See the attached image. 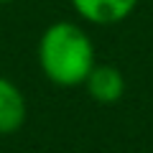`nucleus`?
<instances>
[{"label":"nucleus","instance_id":"2","mask_svg":"<svg viewBox=\"0 0 153 153\" xmlns=\"http://www.w3.org/2000/svg\"><path fill=\"white\" fill-rule=\"evenodd\" d=\"M140 0H71V5L84 21L97 26L120 23L138 8Z\"/></svg>","mask_w":153,"mask_h":153},{"label":"nucleus","instance_id":"1","mask_svg":"<svg viewBox=\"0 0 153 153\" xmlns=\"http://www.w3.org/2000/svg\"><path fill=\"white\" fill-rule=\"evenodd\" d=\"M38 64L41 71L56 87H76L84 84L92 71L94 46L84 28L69 21H56L38 38Z\"/></svg>","mask_w":153,"mask_h":153},{"label":"nucleus","instance_id":"5","mask_svg":"<svg viewBox=\"0 0 153 153\" xmlns=\"http://www.w3.org/2000/svg\"><path fill=\"white\" fill-rule=\"evenodd\" d=\"M3 3H10V0H0V5H3Z\"/></svg>","mask_w":153,"mask_h":153},{"label":"nucleus","instance_id":"4","mask_svg":"<svg viewBox=\"0 0 153 153\" xmlns=\"http://www.w3.org/2000/svg\"><path fill=\"white\" fill-rule=\"evenodd\" d=\"M26 123V97L8 76H0V135L18 133Z\"/></svg>","mask_w":153,"mask_h":153},{"label":"nucleus","instance_id":"3","mask_svg":"<svg viewBox=\"0 0 153 153\" xmlns=\"http://www.w3.org/2000/svg\"><path fill=\"white\" fill-rule=\"evenodd\" d=\"M87 94L100 105H115L125 94V79H123L120 69H115L110 64H94L92 71L84 79Z\"/></svg>","mask_w":153,"mask_h":153}]
</instances>
